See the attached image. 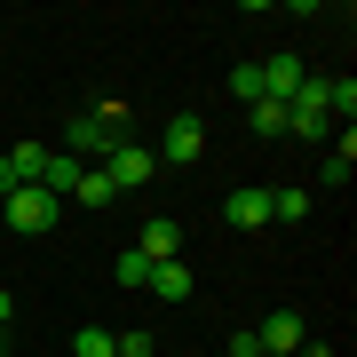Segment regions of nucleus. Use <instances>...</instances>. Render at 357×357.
I'll list each match as a JSON object with an SVG mask.
<instances>
[{"label": "nucleus", "mask_w": 357, "mask_h": 357, "mask_svg": "<svg viewBox=\"0 0 357 357\" xmlns=\"http://www.w3.org/2000/svg\"><path fill=\"white\" fill-rule=\"evenodd\" d=\"M0 215H8V230H24V238H40V230L64 222V199H48L40 183H16L8 199H0Z\"/></svg>", "instance_id": "obj_1"}, {"label": "nucleus", "mask_w": 357, "mask_h": 357, "mask_svg": "<svg viewBox=\"0 0 357 357\" xmlns=\"http://www.w3.org/2000/svg\"><path fill=\"white\" fill-rule=\"evenodd\" d=\"M64 143H72V159H79V167H96L112 143H128V119H119V112H79L72 128H64Z\"/></svg>", "instance_id": "obj_2"}, {"label": "nucleus", "mask_w": 357, "mask_h": 357, "mask_svg": "<svg viewBox=\"0 0 357 357\" xmlns=\"http://www.w3.org/2000/svg\"><path fill=\"white\" fill-rule=\"evenodd\" d=\"M151 167H159V151H143L135 135L103 151V175H112V191H143V183H151Z\"/></svg>", "instance_id": "obj_3"}, {"label": "nucleus", "mask_w": 357, "mask_h": 357, "mask_svg": "<svg viewBox=\"0 0 357 357\" xmlns=\"http://www.w3.org/2000/svg\"><path fill=\"white\" fill-rule=\"evenodd\" d=\"M159 159H175V167L206 159V119H199V112H175V119H167V135H159Z\"/></svg>", "instance_id": "obj_4"}, {"label": "nucleus", "mask_w": 357, "mask_h": 357, "mask_svg": "<svg viewBox=\"0 0 357 357\" xmlns=\"http://www.w3.org/2000/svg\"><path fill=\"white\" fill-rule=\"evenodd\" d=\"M255 72H262V96H270V103H294V96H302V79H310L302 56H270V64H255Z\"/></svg>", "instance_id": "obj_5"}, {"label": "nucleus", "mask_w": 357, "mask_h": 357, "mask_svg": "<svg viewBox=\"0 0 357 357\" xmlns=\"http://www.w3.org/2000/svg\"><path fill=\"white\" fill-rule=\"evenodd\" d=\"M255 342H262L270 357H286V349H302V310H270V318L255 326Z\"/></svg>", "instance_id": "obj_6"}, {"label": "nucleus", "mask_w": 357, "mask_h": 357, "mask_svg": "<svg viewBox=\"0 0 357 357\" xmlns=\"http://www.w3.org/2000/svg\"><path fill=\"white\" fill-rule=\"evenodd\" d=\"M222 222H238V230H262V222H270V191H262V183L230 191V199H222Z\"/></svg>", "instance_id": "obj_7"}, {"label": "nucleus", "mask_w": 357, "mask_h": 357, "mask_svg": "<svg viewBox=\"0 0 357 357\" xmlns=\"http://www.w3.org/2000/svg\"><path fill=\"white\" fill-rule=\"evenodd\" d=\"M143 286H151L159 302H191V286H199V278H191V262L175 255V262H151V278H143Z\"/></svg>", "instance_id": "obj_8"}, {"label": "nucleus", "mask_w": 357, "mask_h": 357, "mask_svg": "<svg viewBox=\"0 0 357 357\" xmlns=\"http://www.w3.org/2000/svg\"><path fill=\"white\" fill-rule=\"evenodd\" d=\"M349 175H357V135L342 128V135H333V143H326V159H318V183H333V191H342V183H349Z\"/></svg>", "instance_id": "obj_9"}, {"label": "nucleus", "mask_w": 357, "mask_h": 357, "mask_svg": "<svg viewBox=\"0 0 357 357\" xmlns=\"http://www.w3.org/2000/svg\"><path fill=\"white\" fill-rule=\"evenodd\" d=\"M135 255H143V262H175V255H183V230L167 222V215H151V222H143V246H135Z\"/></svg>", "instance_id": "obj_10"}, {"label": "nucleus", "mask_w": 357, "mask_h": 357, "mask_svg": "<svg viewBox=\"0 0 357 357\" xmlns=\"http://www.w3.org/2000/svg\"><path fill=\"white\" fill-rule=\"evenodd\" d=\"M40 191H48V199H72L79 191V159L72 151H48V159H40Z\"/></svg>", "instance_id": "obj_11"}, {"label": "nucleus", "mask_w": 357, "mask_h": 357, "mask_svg": "<svg viewBox=\"0 0 357 357\" xmlns=\"http://www.w3.org/2000/svg\"><path fill=\"white\" fill-rule=\"evenodd\" d=\"M302 215H310V191L278 183V191H270V222H302Z\"/></svg>", "instance_id": "obj_12"}, {"label": "nucleus", "mask_w": 357, "mask_h": 357, "mask_svg": "<svg viewBox=\"0 0 357 357\" xmlns=\"http://www.w3.org/2000/svg\"><path fill=\"white\" fill-rule=\"evenodd\" d=\"M342 112V128L357 119V79H326V119Z\"/></svg>", "instance_id": "obj_13"}, {"label": "nucleus", "mask_w": 357, "mask_h": 357, "mask_svg": "<svg viewBox=\"0 0 357 357\" xmlns=\"http://www.w3.org/2000/svg\"><path fill=\"white\" fill-rule=\"evenodd\" d=\"M72 199L103 206V199H119V191H112V175H103V167H79V191H72Z\"/></svg>", "instance_id": "obj_14"}, {"label": "nucleus", "mask_w": 357, "mask_h": 357, "mask_svg": "<svg viewBox=\"0 0 357 357\" xmlns=\"http://www.w3.org/2000/svg\"><path fill=\"white\" fill-rule=\"evenodd\" d=\"M40 159H48L40 143H16V151H8V175H16V183H40Z\"/></svg>", "instance_id": "obj_15"}, {"label": "nucleus", "mask_w": 357, "mask_h": 357, "mask_svg": "<svg viewBox=\"0 0 357 357\" xmlns=\"http://www.w3.org/2000/svg\"><path fill=\"white\" fill-rule=\"evenodd\" d=\"M72 357H112V333H103V326H79L72 333Z\"/></svg>", "instance_id": "obj_16"}, {"label": "nucleus", "mask_w": 357, "mask_h": 357, "mask_svg": "<svg viewBox=\"0 0 357 357\" xmlns=\"http://www.w3.org/2000/svg\"><path fill=\"white\" fill-rule=\"evenodd\" d=\"M255 135H286V103H270V96L255 103Z\"/></svg>", "instance_id": "obj_17"}, {"label": "nucleus", "mask_w": 357, "mask_h": 357, "mask_svg": "<svg viewBox=\"0 0 357 357\" xmlns=\"http://www.w3.org/2000/svg\"><path fill=\"white\" fill-rule=\"evenodd\" d=\"M112 278H119V286H143V278H151V262H143L135 246H128V255H119V270H112Z\"/></svg>", "instance_id": "obj_18"}, {"label": "nucleus", "mask_w": 357, "mask_h": 357, "mask_svg": "<svg viewBox=\"0 0 357 357\" xmlns=\"http://www.w3.org/2000/svg\"><path fill=\"white\" fill-rule=\"evenodd\" d=\"M230 88H238L246 103H262V72H255V64H238V72H230Z\"/></svg>", "instance_id": "obj_19"}, {"label": "nucleus", "mask_w": 357, "mask_h": 357, "mask_svg": "<svg viewBox=\"0 0 357 357\" xmlns=\"http://www.w3.org/2000/svg\"><path fill=\"white\" fill-rule=\"evenodd\" d=\"M8 318H16V294H8V286H0V333H8Z\"/></svg>", "instance_id": "obj_20"}, {"label": "nucleus", "mask_w": 357, "mask_h": 357, "mask_svg": "<svg viewBox=\"0 0 357 357\" xmlns=\"http://www.w3.org/2000/svg\"><path fill=\"white\" fill-rule=\"evenodd\" d=\"M16 191V175H8V151H0V199H8Z\"/></svg>", "instance_id": "obj_21"}, {"label": "nucleus", "mask_w": 357, "mask_h": 357, "mask_svg": "<svg viewBox=\"0 0 357 357\" xmlns=\"http://www.w3.org/2000/svg\"><path fill=\"white\" fill-rule=\"evenodd\" d=\"M0 357H8V333H0Z\"/></svg>", "instance_id": "obj_22"}]
</instances>
